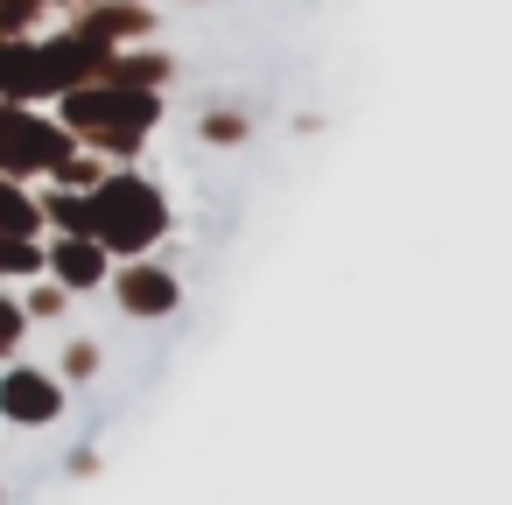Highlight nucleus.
<instances>
[{"label": "nucleus", "mask_w": 512, "mask_h": 505, "mask_svg": "<svg viewBox=\"0 0 512 505\" xmlns=\"http://www.w3.org/2000/svg\"><path fill=\"white\" fill-rule=\"evenodd\" d=\"M92 232L113 246H148L162 232V197L148 183H106V197L92 204Z\"/></svg>", "instance_id": "nucleus-1"}, {"label": "nucleus", "mask_w": 512, "mask_h": 505, "mask_svg": "<svg viewBox=\"0 0 512 505\" xmlns=\"http://www.w3.org/2000/svg\"><path fill=\"white\" fill-rule=\"evenodd\" d=\"M0 407H8L15 421H50V414H57V386L36 379V372H15V379H8V400H0Z\"/></svg>", "instance_id": "nucleus-2"}, {"label": "nucleus", "mask_w": 512, "mask_h": 505, "mask_svg": "<svg viewBox=\"0 0 512 505\" xmlns=\"http://www.w3.org/2000/svg\"><path fill=\"white\" fill-rule=\"evenodd\" d=\"M120 295H127V309H148V316H155V309L176 302V281H169V274H127Z\"/></svg>", "instance_id": "nucleus-3"}, {"label": "nucleus", "mask_w": 512, "mask_h": 505, "mask_svg": "<svg viewBox=\"0 0 512 505\" xmlns=\"http://www.w3.org/2000/svg\"><path fill=\"white\" fill-rule=\"evenodd\" d=\"M57 267H64V274L85 288V281H99V246H78V239H71V246L57 253Z\"/></svg>", "instance_id": "nucleus-4"}]
</instances>
